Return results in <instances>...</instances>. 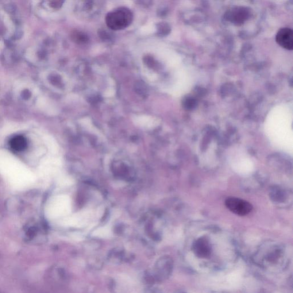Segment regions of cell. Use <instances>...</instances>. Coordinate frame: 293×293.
I'll list each match as a JSON object with an SVG mask.
<instances>
[{
	"label": "cell",
	"mask_w": 293,
	"mask_h": 293,
	"mask_svg": "<svg viewBox=\"0 0 293 293\" xmlns=\"http://www.w3.org/2000/svg\"><path fill=\"white\" fill-rule=\"evenodd\" d=\"M133 20V14L126 7H120L112 10L106 17V24L109 28L119 30L128 27Z\"/></svg>",
	"instance_id": "2"
},
{
	"label": "cell",
	"mask_w": 293,
	"mask_h": 293,
	"mask_svg": "<svg viewBox=\"0 0 293 293\" xmlns=\"http://www.w3.org/2000/svg\"><path fill=\"white\" fill-rule=\"evenodd\" d=\"M89 217V214L84 212V213H80L71 216L67 219L65 222L70 226H80V225L86 223Z\"/></svg>",
	"instance_id": "7"
},
{
	"label": "cell",
	"mask_w": 293,
	"mask_h": 293,
	"mask_svg": "<svg viewBox=\"0 0 293 293\" xmlns=\"http://www.w3.org/2000/svg\"><path fill=\"white\" fill-rule=\"evenodd\" d=\"M187 293L186 292H183V291H179L178 293Z\"/></svg>",
	"instance_id": "9"
},
{
	"label": "cell",
	"mask_w": 293,
	"mask_h": 293,
	"mask_svg": "<svg viewBox=\"0 0 293 293\" xmlns=\"http://www.w3.org/2000/svg\"><path fill=\"white\" fill-rule=\"evenodd\" d=\"M276 41L284 48L292 50L293 49V30L289 28L281 29L277 34Z\"/></svg>",
	"instance_id": "6"
},
{
	"label": "cell",
	"mask_w": 293,
	"mask_h": 293,
	"mask_svg": "<svg viewBox=\"0 0 293 293\" xmlns=\"http://www.w3.org/2000/svg\"><path fill=\"white\" fill-rule=\"evenodd\" d=\"M173 268V261L169 256H163L157 261L155 266L156 277L158 280L168 279Z\"/></svg>",
	"instance_id": "4"
},
{
	"label": "cell",
	"mask_w": 293,
	"mask_h": 293,
	"mask_svg": "<svg viewBox=\"0 0 293 293\" xmlns=\"http://www.w3.org/2000/svg\"><path fill=\"white\" fill-rule=\"evenodd\" d=\"M71 210V202L68 196H60L55 199L53 206V213L57 216L68 215Z\"/></svg>",
	"instance_id": "5"
},
{
	"label": "cell",
	"mask_w": 293,
	"mask_h": 293,
	"mask_svg": "<svg viewBox=\"0 0 293 293\" xmlns=\"http://www.w3.org/2000/svg\"><path fill=\"white\" fill-rule=\"evenodd\" d=\"M11 148L16 151H20L24 149L26 146V141L24 137H16L10 141Z\"/></svg>",
	"instance_id": "8"
},
{
	"label": "cell",
	"mask_w": 293,
	"mask_h": 293,
	"mask_svg": "<svg viewBox=\"0 0 293 293\" xmlns=\"http://www.w3.org/2000/svg\"><path fill=\"white\" fill-rule=\"evenodd\" d=\"M225 205L233 213L239 216H245L251 213L252 204L246 200L236 197H229L226 200Z\"/></svg>",
	"instance_id": "3"
},
{
	"label": "cell",
	"mask_w": 293,
	"mask_h": 293,
	"mask_svg": "<svg viewBox=\"0 0 293 293\" xmlns=\"http://www.w3.org/2000/svg\"><path fill=\"white\" fill-rule=\"evenodd\" d=\"M257 267L272 272L283 271L290 262V254L282 247L273 246L261 249L252 256Z\"/></svg>",
	"instance_id": "1"
}]
</instances>
